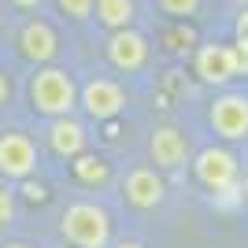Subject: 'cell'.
<instances>
[{
	"instance_id": "ffe728a7",
	"label": "cell",
	"mask_w": 248,
	"mask_h": 248,
	"mask_svg": "<svg viewBox=\"0 0 248 248\" xmlns=\"http://www.w3.org/2000/svg\"><path fill=\"white\" fill-rule=\"evenodd\" d=\"M11 104V74L0 67V108H8Z\"/></svg>"
},
{
	"instance_id": "603a6c76",
	"label": "cell",
	"mask_w": 248,
	"mask_h": 248,
	"mask_svg": "<svg viewBox=\"0 0 248 248\" xmlns=\"http://www.w3.org/2000/svg\"><path fill=\"white\" fill-rule=\"evenodd\" d=\"M241 200H248V174L241 178Z\"/></svg>"
},
{
	"instance_id": "8992f818",
	"label": "cell",
	"mask_w": 248,
	"mask_h": 248,
	"mask_svg": "<svg viewBox=\"0 0 248 248\" xmlns=\"http://www.w3.org/2000/svg\"><path fill=\"white\" fill-rule=\"evenodd\" d=\"M241 71H248V56H241L233 45L204 41L193 56V74L204 85H230Z\"/></svg>"
},
{
	"instance_id": "2e32d148",
	"label": "cell",
	"mask_w": 248,
	"mask_h": 248,
	"mask_svg": "<svg viewBox=\"0 0 248 248\" xmlns=\"http://www.w3.org/2000/svg\"><path fill=\"white\" fill-rule=\"evenodd\" d=\"M67 22H89L93 19V4L96 0H48Z\"/></svg>"
},
{
	"instance_id": "4fadbf2b",
	"label": "cell",
	"mask_w": 248,
	"mask_h": 248,
	"mask_svg": "<svg viewBox=\"0 0 248 248\" xmlns=\"http://www.w3.org/2000/svg\"><path fill=\"white\" fill-rule=\"evenodd\" d=\"M137 0H96L93 4V19L100 22V30H126L137 26Z\"/></svg>"
},
{
	"instance_id": "8fae6325",
	"label": "cell",
	"mask_w": 248,
	"mask_h": 248,
	"mask_svg": "<svg viewBox=\"0 0 248 248\" xmlns=\"http://www.w3.org/2000/svg\"><path fill=\"white\" fill-rule=\"evenodd\" d=\"M123 200L137 211H155L167 200V174L152 163H137L123 174Z\"/></svg>"
},
{
	"instance_id": "9c48e42d",
	"label": "cell",
	"mask_w": 248,
	"mask_h": 248,
	"mask_svg": "<svg viewBox=\"0 0 248 248\" xmlns=\"http://www.w3.org/2000/svg\"><path fill=\"white\" fill-rule=\"evenodd\" d=\"M37 163H41V152H37V141L30 134H22V130H4L0 134V178L4 182L33 178Z\"/></svg>"
},
{
	"instance_id": "5bb4252c",
	"label": "cell",
	"mask_w": 248,
	"mask_h": 248,
	"mask_svg": "<svg viewBox=\"0 0 248 248\" xmlns=\"http://www.w3.org/2000/svg\"><path fill=\"white\" fill-rule=\"evenodd\" d=\"M71 170H74V182H78V186H89V189H100V186L111 182V163H108L100 152H89V148L71 159Z\"/></svg>"
},
{
	"instance_id": "ba28073f",
	"label": "cell",
	"mask_w": 248,
	"mask_h": 248,
	"mask_svg": "<svg viewBox=\"0 0 248 248\" xmlns=\"http://www.w3.org/2000/svg\"><path fill=\"white\" fill-rule=\"evenodd\" d=\"M104 60L108 67L119 74H141L152 60V45L137 26H126V30H111L108 41H104Z\"/></svg>"
},
{
	"instance_id": "7a4b0ae2",
	"label": "cell",
	"mask_w": 248,
	"mask_h": 248,
	"mask_svg": "<svg viewBox=\"0 0 248 248\" xmlns=\"http://www.w3.org/2000/svg\"><path fill=\"white\" fill-rule=\"evenodd\" d=\"M115 233L111 211L96 200H74L60 215V237L71 248H108Z\"/></svg>"
},
{
	"instance_id": "3957f363",
	"label": "cell",
	"mask_w": 248,
	"mask_h": 248,
	"mask_svg": "<svg viewBox=\"0 0 248 248\" xmlns=\"http://www.w3.org/2000/svg\"><path fill=\"white\" fill-rule=\"evenodd\" d=\"M189 163H193V178H197L211 197L230 193V189H241V159L230 152V148L207 145V148H200Z\"/></svg>"
},
{
	"instance_id": "9a60e30c",
	"label": "cell",
	"mask_w": 248,
	"mask_h": 248,
	"mask_svg": "<svg viewBox=\"0 0 248 248\" xmlns=\"http://www.w3.org/2000/svg\"><path fill=\"white\" fill-rule=\"evenodd\" d=\"M19 222V193L11 189V182L0 178V233H8Z\"/></svg>"
},
{
	"instance_id": "7402d4cb",
	"label": "cell",
	"mask_w": 248,
	"mask_h": 248,
	"mask_svg": "<svg viewBox=\"0 0 248 248\" xmlns=\"http://www.w3.org/2000/svg\"><path fill=\"white\" fill-rule=\"evenodd\" d=\"M0 248H33V245H30V241H4Z\"/></svg>"
},
{
	"instance_id": "30bf717a",
	"label": "cell",
	"mask_w": 248,
	"mask_h": 248,
	"mask_svg": "<svg viewBox=\"0 0 248 248\" xmlns=\"http://www.w3.org/2000/svg\"><path fill=\"white\" fill-rule=\"evenodd\" d=\"M193 159V145H189V134L174 123H163L148 134V163L163 174H174Z\"/></svg>"
},
{
	"instance_id": "ac0fdd59",
	"label": "cell",
	"mask_w": 248,
	"mask_h": 248,
	"mask_svg": "<svg viewBox=\"0 0 248 248\" xmlns=\"http://www.w3.org/2000/svg\"><path fill=\"white\" fill-rule=\"evenodd\" d=\"M233 48H237L241 56H248V4L241 8L237 22H233Z\"/></svg>"
},
{
	"instance_id": "52a82bcc",
	"label": "cell",
	"mask_w": 248,
	"mask_h": 248,
	"mask_svg": "<svg viewBox=\"0 0 248 248\" xmlns=\"http://www.w3.org/2000/svg\"><path fill=\"white\" fill-rule=\"evenodd\" d=\"M78 108L89 123H111L126 111V89L108 74H96L85 85H78Z\"/></svg>"
},
{
	"instance_id": "d4e9b609",
	"label": "cell",
	"mask_w": 248,
	"mask_h": 248,
	"mask_svg": "<svg viewBox=\"0 0 248 248\" xmlns=\"http://www.w3.org/2000/svg\"><path fill=\"white\" fill-rule=\"evenodd\" d=\"M60 248H71V245H60Z\"/></svg>"
},
{
	"instance_id": "cb8c5ba5",
	"label": "cell",
	"mask_w": 248,
	"mask_h": 248,
	"mask_svg": "<svg viewBox=\"0 0 248 248\" xmlns=\"http://www.w3.org/2000/svg\"><path fill=\"white\" fill-rule=\"evenodd\" d=\"M226 4H237V8H245V4H248V0H226Z\"/></svg>"
},
{
	"instance_id": "e0dca14e",
	"label": "cell",
	"mask_w": 248,
	"mask_h": 248,
	"mask_svg": "<svg viewBox=\"0 0 248 248\" xmlns=\"http://www.w3.org/2000/svg\"><path fill=\"white\" fill-rule=\"evenodd\" d=\"M155 8L163 11L167 19H174V22H186L193 19L200 8H204V0H155Z\"/></svg>"
},
{
	"instance_id": "7c38bea8",
	"label": "cell",
	"mask_w": 248,
	"mask_h": 248,
	"mask_svg": "<svg viewBox=\"0 0 248 248\" xmlns=\"http://www.w3.org/2000/svg\"><path fill=\"white\" fill-rule=\"evenodd\" d=\"M45 145L56 159H74L78 152L89 148V130L82 119L60 115V119H48V126H45Z\"/></svg>"
},
{
	"instance_id": "6da1fadb",
	"label": "cell",
	"mask_w": 248,
	"mask_h": 248,
	"mask_svg": "<svg viewBox=\"0 0 248 248\" xmlns=\"http://www.w3.org/2000/svg\"><path fill=\"white\" fill-rule=\"evenodd\" d=\"M26 93H30L33 115H41V119L74 115V108H78V78L60 63H45V67H33Z\"/></svg>"
},
{
	"instance_id": "44dd1931",
	"label": "cell",
	"mask_w": 248,
	"mask_h": 248,
	"mask_svg": "<svg viewBox=\"0 0 248 248\" xmlns=\"http://www.w3.org/2000/svg\"><path fill=\"white\" fill-rule=\"evenodd\" d=\"M108 248H148V245H141V241H111Z\"/></svg>"
},
{
	"instance_id": "d6986e66",
	"label": "cell",
	"mask_w": 248,
	"mask_h": 248,
	"mask_svg": "<svg viewBox=\"0 0 248 248\" xmlns=\"http://www.w3.org/2000/svg\"><path fill=\"white\" fill-rule=\"evenodd\" d=\"M48 0H4V8L15 11V15H30V11H41Z\"/></svg>"
},
{
	"instance_id": "277c9868",
	"label": "cell",
	"mask_w": 248,
	"mask_h": 248,
	"mask_svg": "<svg viewBox=\"0 0 248 248\" xmlns=\"http://www.w3.org/2000/svg\"><path fill=\"white\" fill-rule=\"evenodd\" d=\"M11 45L19 52V60H26L30 67H45V63L60 60V33L41 15H26L11 33Z\"/></svg>"
},
{
	"instance_id": "5b68a950",
	"label": "cell",
	"mask_w": 248,
	"mask_h": 248,
	"mask_svg": "<svg viewBox=\"0 0 248 248\" xmlns=\"http://www.w3.org/2000/svg\"><path fill=\"white\" fill-rule=\"evenodd\" d=\"M207 126L226 145L248 141V93L245 89H226L207 104Z\"/></svg>"
}]
</instances>
